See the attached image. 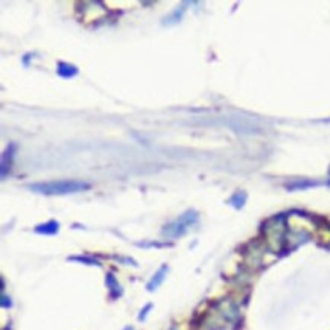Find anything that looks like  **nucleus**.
<instances>
[{
  "mask_svg": "<svg viewBox=\"0 0 330 330\" xmlns=\"http://www.w3.org/2000/svg\"><path fill=\"white\" fill-rule=\"evenodd\" d=\"M28 189L43 195H67L76 193L90 189L87 181L81 180H58V181H46V183H34L29 184Z\"/></svg>",
  "mask_w": 330,
  "mask_h": 330,
  "instance_id": "f257e3e1",
  "label": "nucleus"
},
{
  "mask_svg": "<svg viewBox=\"0 0 330 330\" xmlns=\"http://www.w3.org/2000/svg\"><path fill=\"white\" fill-rule=\"evenodd\" d=\"M196 219H198L196 211L195 210H187L184 214H181L177 219V221H174V223H171V224H168L166 227H164L163 233L171 236V238H180L187 232V229L190 226H193L196 223Z\"/></svg>",
  "mask_w": 330,
  "mask_h": 330,
  "instance_id": "f03ea898",
  "label": "nucleus"
},
{
  "mask_svg": "<svg viewBox=\"0 0 330 330\" xmlns=\"http://www.w3.org/2000/svg\"><path fill=\"white\" fill-rule=\"evenodd\" d=\"M14 152H16V145L11 143L8 146V149L5 151L4 157H2V177H7V168L8 171L11 169V164H13V158H14Z\"/></svg>",
  "mask_w": 330,
  "mask_h": 330,
  "instance_id": "7ed1b4c3",
  "label": "nucleus"
},
{
  "mask_svg": "<svg viewBox=\"0 0 330 330\" xmlns=\"http://www.w3.org/2000/svg\"><path fill=\"white\" fill-rule=\"evenodd\" d=\"M166 272H168V266L166 265H163L158 271H157V274L152 277V280L148 283V291H154V289H157L160 285H161V282H163V279H164V276H166Z\"/></svg>",
  "mask_w": 330,
  "mask_h": 330,
  "instance_id": "20e7f679",
  "label": "nucleus"
},
{
  "mask_svg": "<svg viewBox=\"0 0 330 330\" xmlns=\"http://www.w3.org/2000/svg\"><path fill=\"white\" fill-rule=\"evenodd\" d=\"M58 230H60V224L57 221H49L46 224L35 227V233H40V235H55V233H58Z\"/></svg>",
  "mask_w": 330,
  "mask_h": 330,
  "instance_id": "39448f33",
  "label": "nucleus"
},
{
  "mask_svg": "<svg viewBox=\"0 0 330 330\" xmlns=\"http://www.w3.org/2000/svg\"><path fill=\"white\" fill-rule=\"evenodd\" d=\"M57 72L61 78H73V76L78 75V69L73 64H69V63H58Z\"/></svg>",
  "mask_w": 330,
  "mask_h": 330,
  "instance_id": "423d86ee",
  "label": "nucleus"
},
{
  "mask_svg": "<svg viewBox=\"0 0 330 330\" xmlns=\"http://www.w3.org/2000/svg\"><path fill=\"white\" fill-rule=\"evenodd\" d=\"M72 260H79V262H87L88 265H100L99 262H96L94 259H85V257H72Z\"/></svg>",
  "mask_w": 330,
  "mask_h": 330,
  "instance_id": "0eeeda50",
  "label": "nucleus"
},
{
  "mask_svg": "<svg viewBox=\"0 0 330 330\" xmlns=\"http://www.w3.org/2000/svg\"><path fill=\"white\" fill-rule=\"evenodd\" d=\"M149 309H151V304H148V306H146V307L143 309V312H142V313L139 315V319H145V315H146V312H148Z\"/></svg>",
  "mask_w": 330,
  "mask_h": 330,
  "instance_id": "6e6552de",
  "label": "nucleus"
}]
</instances>
